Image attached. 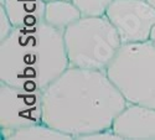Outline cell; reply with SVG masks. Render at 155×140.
Listing matches in <instances>:
<instances>
[{
    "label": "cell",
    "mask_w": 155,
    "mask_h": 140,
    "mask_svg": "<svg viewBox=\"0 0 155 140\" xmlns=\"http://www.w3.org/2000/svg\"><path fill=\"white\" fill-rule=\"evenodd\" d=\"M81 139H120V138L109 129V130H103V132H98V133L84 135Z\"/></svg>",
    "instance_id": "4fadbf2b"
},
{
    "label": "cell",
    "mask_w": 155,
    "mask_h": 140,
    "mask_svg": "<svg viewBox=\"0 0 155 140\" xmlns=\"http://www.w3.org/2000/svg\"><path fill=\"white\" fill-rule=\"evenodd\" d=\"M64 2H72V0H64Z\"/></svg>",
    "instance_id": "e0dca14e"
},
{
    "label": "cell",
    "mask_w": 155,
    "mask_h": 140,
    "mask_svg": "<svg viewBox=\"0 0 155 140\" xmlns=\"http://www.w3.org/2000/svg\"><path fill=\"white\" fill-rule=\"evenodd\" d=\"M81 18L82 15L80 10L72 2L56 0L46 4L45 22L60 30H64Z\"/></svg>",
    "instance_id": "9c48e42d"
},
{
    "label": "cell",
    "mask_w": 155,
    "mask_h": 140,
    "mask_svg": "<svg viewBox=\"0 0 155 140\" xmlns=\"http://www.w3.org/2000/svg\"><path fill=\"white\" fill-rule=\"evenodd\" d=\"M14 28H29L45 22L46 3L44 0H2Z\"/></svg>",
    "instance_id": "ba28073f"
},
{
    "label": "cell",
    "mask_w": 155,
    "mask_h": 140,
    "mask_svg": "<svg viewBox=\"0 0 155 140\" xmlns=\"http://www.w3.org/2000/svg\"><path fill=\"white\" fill-rule=\"evenodd\" d=\"M12 29H14V26H12L4 6L0 5V40H4L6 36H9Z\"/></svg>",
    "instance_id": "7c38bea8"
},
{
    "label": "cell",
    "mask_w": 155,
    "mask_h": 140,
    "mask_svg": "<svg viewBox=\"0 0 155 140\" xmlns=\"http://www.w3.org/2000/svg\"><path fill=\"white\" fill-rule=\"evenodd\" d=\"M42 123V91L0 82V128L11 132Z\"/></svg>",
    "instance_id": "5b68a950"
},
{
    "label": "cell",
    "mask_w": 155,
    "mask_h": 140,
    "mask_svg": "<svg viewBox=\"0 0 155 140\" xmlns=\"http://www.w3.org/2000/svg\"><path fill=\"white\" fill-rule=\"evenodd\" d=\"M110 130L120 139L155 140V108L128 103L113 120Z\"/></svg>",
    "instance_id": "52a82bcc"
},
{
    "label": "cell",
    "mask_w": 155,
    "mask_h": 140,
    "mask_svg": "<svg viewBox=\"0 0 155 140\" xmlns=\"http://www.w3.org/2000/svg\"><path fill=\"white\" fill-rule=\"evenodd\" d=\"M149 41L155 46V25H154V28L151 29V32H150V39Z\"/></svg>",
    "instance_id": "5bb4252c"
},
{
    "label": "cell",
    "mask_w": 155,
    "mask_h": 140,
    "mask_svg": "<svg viewBox=\"0 0 155 140\" xmlns=\"http://www.w3.org/2000/svg\"><path fill=\"white\" fill-rule=\"evenodd\" d=\"M148 2H149V3H150V4H151L154 8H155V0H148Z\"/></svg>",
    "instance_id": "9a60e30c"
},
{
    "label": "cell",
    "mask_w": 155,
    "mask_h": 140,
    "mask_svg": "<svg viewBox=\"0 0 155 140\" xmlns=\"http://www.w3.org/2000/svg\"><path fill=\"white\" fill-rule=\"evenodd\" d=\"M2 136L9 140H22V139H73L71 135L64 134L60 130L51 128L45 123H38L19 128L11 132L2 130Z\"/></svg>",
    "instance_id": "30bf717a"
},
{
    "label": "cell",
    "mask_w": 155,
    "mask_h": 140,
    "mask_svg": "<svg viewBox=\"0 0 155 140\" xmlns=\"http://www.w3.org/2000/svg\"><path fill=\"white\" fill-rule=\"evenodd\" d=\"M68 67L63 30L46 22L14 28L0 41V82L42 91Z\"/></svg>",
    "instance_id": "7a4b0ae2"
},
{
    "label": "cell",
    "mask_w": 155,
    "mask_h": 140,
    "mask_svg": "<svg viewBox=\"0 0 155 140\" xmlns=\"http://www.w3.org/2000/svg\"><path fill=\"white\" fill-rule=\"evenodd\" d=\"M44 2L47 4V3H51V2H56V0H44Z\"/></svg>",
    "instance_id": "2e32d148"
},
{
    "label": "cell",
    "mask_w": 155,
    "mask_h": 140,
    "mask_svg": "<svg viewBox=\"0 0 155 140\" xmlns=\"http://www.w3.org/2000/svg\"><path fill=\"white\" fill-rule=\"evenodd\" d=\"M127 104L106 71L68 67L42 90V123L81 139L109 130Z\"/></svg>",
    "instance_id": "6da1fadb"
},
{
    "label": "cell",
    "mask_w": 155,
    "mask_h": 140,
    "mask_svg": "<svg viewBox=\"0 0 155 140\" xmlns=\"http://www.w3.org/2000/svg\"><path fill=\"white\" fill-rule=\"evenodd\" d=\"M113 0H72L80 10L82 18L106 16V12Z\"/></svg>",
    "instance_id": "8fae6325"
},
{
    "label": "cell",
    "mask_w": 155,
    "mask_h": 140,
    "mask_svg": "<svg viewBox=\"0 0 155 140\" xmlns=\"http://www.w3.org/2000/svg\"><path fill=\"white\" fill-rule=\"evenodd\" d=\"M106 16L117 30L122 44L149 41L155 25V8L148 0H113Z\"/></svg>",
    "instance_id": "8992f818"
},
{
    "label": "cell",
    "mask_w": 155,
    "mask_h": 140,
    "mask_svg": "<svg viewBox=\"0 0 155 140\" xmlns=\"http://www.w3.org/2000/svg\"><path fill=\"white\" fill-rule=\"evenodd\" d=\"M128 103L155 108V46L123 44L104 70Z\"/></svg>",
    "instance_id": "3957f363"
},
{
    "label": "cell",
    "mask_w": 155,
    "mask_h": 140,
    "mask_svg": "<svg viewBox=\"0 0 155 140\" xmlns=\"http://www.w3.org/2000/svg\"><path fill=\"white\" fill-rule=\"evenodd\" d=\"M70 67L104 71L122 40L107 16L81 18L63 30Z\"/></svg>",
    "instance_id": "277c9868"
}]
</instances>
